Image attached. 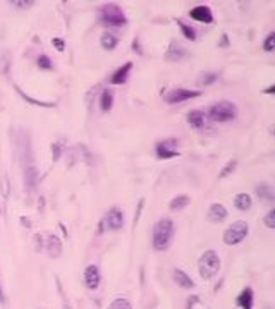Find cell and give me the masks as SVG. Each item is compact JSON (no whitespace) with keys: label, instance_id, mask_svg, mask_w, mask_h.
Instances as JSON below:
<instances>
[{"label":"cell","instance_id":"ac0fdd59","mask_svg":"<svg viewBox=\"0 0 275 309\" xmlns=\"http://www.w3.org/2000/svg\"><path fill=\"white\" fill-rule=\"evenodd\" d=\"M24 184H26V189L33 191L38 184V170L36 167H28L26 172H24Z\"/></svg>","mask_w":275,"mask_h":309},{"label":"cell","instance_id":"484cf974","mask_svg":"<svg viewBox=\"0 0 275 309\" xmlns=\"http://www.w3.org/2000/svg\"><path fill=\"white\" fill-rule=\"evenodd\" d=\"M36 64H38L40 69H47V71L54 69V64H52L50 57H47V55H40L38 60H36Z\"/></svg>","mask_w":275,"mask_h":309},{"label":"cell","instance_id":"f546056e","mask_svg":"<svg viewBox=\"0 0 275 309\" xmlns=\"http://www.w3.org/2000/svg\"><path fill=\"white\" fill-rule=\"evenodd\" d=\"M263 222H265V225L268 227V228H273V227H275V210H270V211H268V215H266L265 218H263Z\"/></svg>","mask_w":275,"mask_h":309},{"label":"cell","instance_id":"8992f818","mask_svg":"<svg viewBox=\"0 0 275 309\" xmlns=\"http://www.w3.org/2000/svg\"><path fill=\"white\" fill-rule=\"evenodd\" d=\"M200 91H193V90H186V88H176V90H171L169 93L164 95V100L167 103H183L186 100H191L200 96Z\"/></svg>","mask_w":275,"mask_h":309},{"label":"cell","instance_id":"d6986e66","mask_svg":"<svg viewBox=\"0 0 275 309\" xmlns=\"http://www.w3.org/2000/svg\"><path fill=\"white\" fill-rule=\"evenodd\" d=\"M234 206L239 211H248L251 208V198L248 194H244V192H241V194H237L234 198Z\"/></svg>","mask_w":275,"mask_h":309},{"label":"cell","instance_id":"4dcf8cb0","mask_svg":"<svg viewBox=\"0 0 275 309\" xmlns=\"http://www.w3.org/2000/svg\"><path fill=\"white\" fill-rule=\"evenodd\" d=\"M52 153H54V160H59L60 155H62V146L59 143H54L52 144Z\"/></svg>","mask_w":275,"mask_h":309},{"label":"cell","instance_id":"30bf717a","mask_svg":"<svg viewBox=\"0 0 275 309\" xmlns=\"http://www.w3.org/2000/svg\"><path fill=\"white\" fill-rule=\"evenodd\" d=\"M100 270L96 264H90V266H86V270H84V285H86L90 290H96L100 285Z\"/></svg>","mask_w":275,"mask_h":309},{"label":"cell","instance_id":"3957f363","mask_svg":"<svg viewBox=\"0 0 275 309\" xmlns=\"http://www.w3.org/2000/svg\"><path fill=\"white\" fill-rule=\"evenodd\" d=\"M237 108L232 102H218L208 110V119L213 122H229L236 119Z\"/></svg>","mask_w":275,"mask_h":309},{"label":"cell","instance_id":"277c9868","mask_svg":"<svg viewBox=\"0 0 275 309\" xmlns=\"http://www.w3.org/2000/svg\"><path fill=\"white\" fill-rule=\"evenodd\" d=\"M100 18L105 24H110V26H124L127 23V18L124 14V11L120 9L117 4H107L102 7L100 11Z\"/></svg>","mask_w":275,"mask_h":309},{"label":"cell","instance_id":"e575fe53","mask_svg":"<svg viewBox=\"0 0 275 309\" xmlns=\"http://www.w3.org/2000/svg\"><path fill=\"white\" fill-rule=\"evenodd\" d=\"M273 90H275V86H273V84H272V86H268V88H266V90H265V93H273Z\"/></svg>","mask_w":275,"mask_h":309},{"label":"cell","instance_id":"5b68a950","mask_svg":"<svg viewBox=\"0 0 275 309\" xmlns=\"http://www.w3.org/2000/svg\"><path fill=\"white\" fill-rule=\"evenodd\" d=\"M248 232H249V227L246 222H242V220L234 222L232 225L224 232V242L227 244V246H236V244H239L246 239Z\"/></svg>","mask_w":275,"mask_h":309},{"label":"cell","instance_id":"9a60e30c","mask_svg":"<svg viewBox=\"0 0 275 309\" xmlns=\"http://www.w3.org/2000/svg\"><path fill=\"white\" fill-rule=\"evenodd\" d=\"M253 302H254V295L251 287H246L236 299V304L241 309H253Z\"/></svg>","mask_w":275,"mask_h":309},{"label":"cell","instance_id":"5bb4252c","mask_svg":"<svg viewBox=\"0 0 275 309\" xmlns=\"http://www.w3.org/2000/svg\"><path fill=\"white\" fill-rule=\"evenodd\" d=\"M132 69V62H126L110 76V84H124L129 78V72Z\"/></svg>","mask_w":275,"mask_h":309},{"label":"cell","instance_id":"f1b7e54d","mask_svg":"<svg viewBox=\"0 0 275 309\" xmlns=\"http://www.w3.org/2000/svg\"><path fill=\"white\" fill-rule=\"evenodd\" d=\"M273 43H275V33H270L268 36H266L265 42H263L265 52H272L273 50Z\"/></svg>","mask_w":275,"mask_h":309},{"label":"cell","instance_id":"2e32d148","mask_svg":"<svg viewBox=\"0 0 275 309\" xmlns=\"http://www.w3.org/2000/svg\"><path fill=\"white\" fill-rule=\"evenodd\" d=\"M172 278H174V282H176L177 285L183 287V288H193L195 287V282L189 278V275L186 273V271L179 270V268H176V270L172 271Z\"/></svg>","mask_w":275,"mask_h":309},{"label":"cell","instance_id":"d6a6232c","mask_svg":"<svg viewBox=\"0 0 275 309\" xmlns=\"http://www.w3.org/2000/svg\"><path fill=\"white\" fill-rule=\"evenodd\" d=\"M52 43H54V47H57L59 52H64V48H66V43H64V40H60V38H54L52 40Z\"/></svg>","mask_w":275,"mask_h":309},{"label":"cell","instance_id":"7a4b0ae2","mask_svg":"<svg viewBox=\"0 0 275 309\" xmlns=\"http://www.w3.org/2000/svg\"><path fill=\"white\" fill-rule=\"evenodd\" d=\"M198 270H200V275L203 280H210L213 278L218 270H220V258L213 249H208L201 254L200 261H198Z\"/></svg>","mask_w":275,"mask_h":309},{"label":"cell","instance_id":"e0dca14e","mask_svg":"<svg viewBox=\"0 0 275 309\" xmlns=\"http://www.w3.org/2000/svg\"><path fill=\"white\" fill-rule=\"evenodd\" d=\"M206 122V115L201 110H191L188 114V124L195 129H203Z\"/></svg>","mask_w":275,"mask_h":309},{"label":"cell","instance_id":"ba28073f","mask_svg":"<svg viewBox=\"0 0 275 309\" xmlns=\"http://www.w3.org/2000/svg\"><path fill=\"white\" fill-rule=\"evenodd\" d=\"M102 223L107 225V228H110V230H119L124 225V213L119 208H112L107 213V216L102 220Z\"/></svg>","mask_w":275,"mask_h":309},{"label":"cell","instance_id":"603a6c76","mask_svg":"<svg viewBox=\"0 0 275 309\" xmlns=\"http://www.w3.org/2000/svg\"><path fill=\"white\" fill-rule=\"evenodd\" d=\"M100 43H102V47L105 48V50H114V48L117 47V43H119V40H117V36L110 35V33H103Z\"/></svg>","mask_w":275,"mask_h":309},{"label":"cell","instance_id":"d4e9b609","mask_svg":"<svg viewBox=\"0 0 275 309\" xmlns=\"http://www.w3.org/2000/svg\"><path fill=\"white\" fill-rule=\"evenodd\" d=\"M108 309H132V306H131V302H129L127 299L119 297V299L112 300L110 306H108Z\"/></svg>","mask_w":275,"mask_h":309},{"label":"cell","instance_id":"44dd1931","mask_svg":"<svg viewBox=\"0 0 275 309\" xmlns=\"http://www.w3.org/2000/svg\"><path fill=\"white\" fill-rule=\"evenodd\" d=\"M112 103H114V95H112V91L110 90H103L102 96H100V108H102V112L110 110Z\"/></svg>","mask_w":275,"mask_h":309},{"label":"cell","instance_id":"ffe728a7","mask_svg":"<svg viewBox=\"0 0 275 309\" xmlns=\"http://www.w3.org/2000/svg\"><path fill=\"white\" fill-rule=\"evenodd\" d=\"M256 194L260 196L261 199H266V201H273V189L270 184L266 182H260L256 186Z\"/></svg>","mask_w":275,"mask_h":309},{"label":"cell","instance_id":"cb8c5ba5","mask_svg":"<svg viewBox=\"0 0 275 309\" xmlns=\"http://www.w3.org/2000/svg\"><path fill=\"white\" fill-rule=\"evenodd\" d=\"M177 24H179V28L183 30V35L186 36V38L191 40V42H195V40H196V30H195V28L189 26V24H186V23H183L181 19L177 21Z\"/></svg>","mask_w":275,"mask_h":309},{"label":"cell","instance_id":"9c48e42d","mask_svg":"<svg viewBox=\"0 0 275 309\" xmlns=\"http://www.w3.org/2000/svg\"><path fill=\"white\" fill-rule=\"evenodd\" d=\"M189 18L195 19L198 23L212 24L213 23V12L208 6H198L195 9L189 11Z\"/></svg>","mask_w":275,"mask_h":309},{"label":"cell","instance_id":"d590c367","mask_svg":"<svg viewBox=\"0 0 275 309\" xmlns=\"http://www.w3.org/2000/svg\"><path fill=\"white\" fill-rule=\"evenodd\" d=\"M0 300L4 302V294H2V288H0Z\"/></svg>","mask_w":275,"mask_h":309},{"label":"cell","instance_id":"4316f807","mask_svg":"<svg viewBox=\"0 0 275 309\" xmlns=\"http://www.w3.org/2000/svg\"><path fill=\"white\" fill-rule=\"evenodd\" d=\"M236 167H237V160H230V162L225 165L224 168H222V172H220V177H227V175L232 174L234 170H236Z\"/></svg>","mask_w":275,"mask_h":309},{"label":"cell","instance_id":"7402d4cb","mask_svg":"<svg viewBox=\"0 0 275 309\" xmlns=\"http://www.w3.org/2000/svg\"><path fill=\"white\" fill-rule=\"evenodd\" d=\"M189 196H186V194H181V196H176V198L172 199L171 201V210L172 211H179V210H184L186 206L189 204Z\"/></svg>","mask_w":275,"mask_h":309},{"label":"cell","instance_id":"8fae6325","mask_svg":"<svg viewBox=\"0 0 275 309\" xmlns=\"http://www.w3.org/2000/svg\"><path fill=\"white\" fill-rule=\"evenodd\" d=\"M227 208L224 206V204H220V203H215V204H212L210 206V210H208V213H206V218H208V222H212V223H220V222H224L225 218H227Z\"/></svg>","mask_w":275,"mask_h":309},{"label":"cell","instance_id":"83f0119b","mask_svg":"<svg viewBox=\"0 0 275 309\" xmlns=\"http://www.w3.org/2000/svg\"><path fill=\"white\" fill-rule=\"evenodd\" d=\"M203 78H200V84H212L213 81H217L218 76L215 74V72H208V74H201Z\"/></svg>","mask_w":275,"mask_h":309},{"label":"cell","instance_id":"52a82bcc","mask_svg":"<svg viewBox=\"0 0 275 309\" xmlns=\"http://www.w3.org/2000/svg\"><path fill=\"white\" fill-rule=\"evenodd\" d=\"M157 156L162 160H169V158H176L179 156V150H177V139H165L157 144Z\"/></svg>","mask_w":275,"mask_h":309},{"label":"cell","instance_id":"7c38bea8","mask_svg":"<svg viewBox=\"0 0 275 309\" xmlns=\"http://www.w3.org/2000/svg\"><path fill=\"white\" fill-rule=\"evenodd\" d=\"M43 247H45L47 252L52 258H57V256H60V252H62V242H60L57 235H54V234L47 235V240L43 242Z\"/></svg>","mask_w":275,"mask_h":309},{"label":"cell","instance_id":"1f68e13d","mask_svg":"<svg viewBox=\"0 0 275 309\" xmlns=\"http://www.w3.org/2000/svg\"><path fill=\"white\" fill-rule=\"evenodd\" d=\"M12 6H18V7H21V9H26V7H31V6H35V2L33 0H28V2H19V0H14V2H11Z\"/></svg>","mask_w":275,"mask_h":309},{"label":"cell","instance_id":"836d02e7","mask_svg":"<svg viewBox=\"0 0 275 309\" xmlns=\"http://www.w3.org/2000/svg\"><path fill=\"white\" fill-rule=\"evenodd\" d=\"M198 302V295H193V297H189L188 304H186V309H193V306Z\"/></svg>","mask_w":275,"mask_h":309},{"label":"cell","instance_id":"6da1fadb","mask_svg":"<svg viewBox=\"0 0 275 309\" xmlns=\"http://www.w3.org/2000/svg\"><path fill=\"white\" fill-rule=\"evenodd\" d=\"M174 222L171 218H160L157 222V225L153 227V235H152V242H153V247L157 251H165L169 249L171 246L172 239H174Z\"/></svg>","mask_w":275,"mask_h":309},{"label":"cell","instance_id":"4fadbf2b","mask_svg":"<svg viewBox=\"0 0 275 309\" xmlns=\"http://www.w3.org/2000/svg\"><path fill=\"white\" fill-rule=\"evenodd\" d=\"M186 54H188V52H186V48L181 45L179 42H172L167 54H165V59L171 60V62H179L181 59L186 57Z\"/></svg>","mask_w":275,"mask_h":309}]
</instances>
